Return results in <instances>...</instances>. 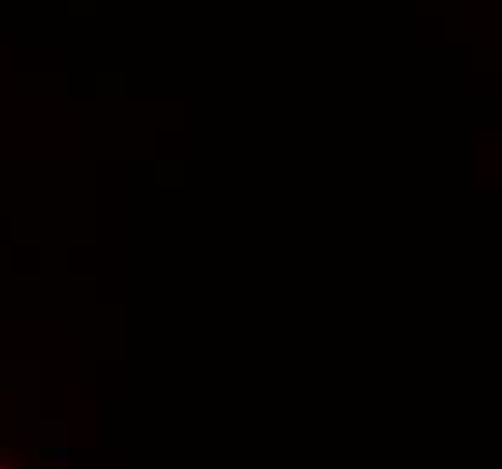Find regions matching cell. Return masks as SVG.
<instances>
[{
  "instance_id": "obj_1",
  "label": "cell",
  "mask_w": 502,
  "mask_h": 469,
  "mask_svg": "<svg viewBox=\"0 0 502 469\" xmlns=\"http://www.w3.org/2000/svg\"><path fill=\"white\" fill-rule=\"evenodd\" d=\"M0 469H4V466H0Z\"/></svg>"
}]
</instances>
